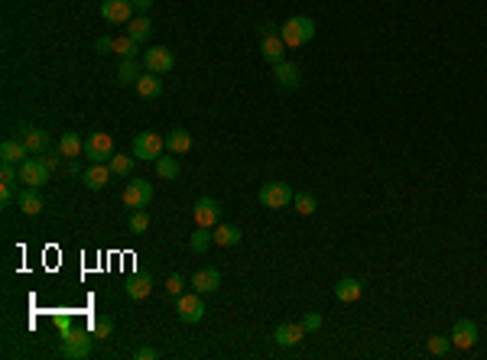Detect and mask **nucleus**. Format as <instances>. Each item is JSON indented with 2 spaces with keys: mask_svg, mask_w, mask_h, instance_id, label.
Returning <instances> with one entry per match:
<instances>
[{
  "mask_svg": "<svg viewBox=\"0 0 487 360\" xmlns=\"http://www.w3.org/2000/svg\"><path fill=\"white\" fill-rule=\"evenodd\" d=\"M111 166H107V162H91L88 169L81 172V179H85V185H88L91 191H101L104 185H107V182H111Z\"/></svg>",
  "mask_w": 487,
  "mask_h": 360,
  "instance_id": "obj_17",
  "label": "nucleus"
},
{
  "mask_svg": "<svg viewBox=\"0 0 487 360\" xmlns=\"http://www.w3.org/2000/svg\"><path fill=\"white\" fill-rule=\"evenodd\" d=\"M364 295V282L354 279V276H341L338 282H335V299L338 302H358Z\"/></svg>",
  "mask_w": 487,
  "mask_h": 360,
  "instance_id": "obj_20",
  "label": "nucleus"
},
{
  "mask_svg": "<svg viewBox=\"0 0 487 360\" xmlns=\"http://www.w3.org/2000/svg\"><path fill=\"white\" fill-rule=\"evenodd\" d=\"M81 156H88L91 162H107L114 156V140L111 134H104V130H94L91 136H85V153Z\"/></svg>",
  "mask_w": 487,
  "mask_h": 360,
  "instance_id": "obj_7",
  "label": "nucleus"
},
{
  "mask_svg": "<svg viewBox=\"0 0 487 360\" xmlns=\"http://www.w3.org/2000/svg\"><path fill=\"white\" fill-rule=\"evenodd\" d=\"M149 7H153V0H134V10L136 13H147Z\"/></svg>",
  "mask_w": 487,
  "mask_h": 360,
  "instance_id": "obj_44",
  "label": "nucleus"
},
{
  "mask_svg": "<svg viewBox=\"0 0 487 360\" xmlns=\"http://www.w3.org/2000/svg\"><path fill=\"white\" fill-rule=\"evenodd\" d=\"M49 176H52V169L45 166V159L26 156L20 162V182L23 185H30V189H43L45 182H49Z\"/></svg>",
  "mask_w": 487,
  "mask_h": 360,
  "instance_id": "obj_4",
  "label": "nucleus"
},
{
  "mask_svg": "<svg viewBox=\"0 0 487 360\" xmlns=\"http://www.w3.org/2000/svg\"><path fill=\"white\" fill-rule=\"evenodd\" d=\"M260 52H263V59H267L270 65L283 62V59H286V43H283V36H280V33L260 36Z\"/></svg>",
  "mask_w": 487,
  "mask_h": 360,
  "instance_id": "obj_18",
  "label": "nucleus"
},
{
  "mask_svg": "<svg viewBox=\"0 0 487 360\" xmlns=\"http://www.w3.org/2000/svg\"><path fill=\"white\" fill-rule=\"evenodd\" d=\"M134 153H130V156H124V153H114L111 159H107V166H111V172L114 176H130V172H134Z\"/></svg>",
  "mask_w": 487,
  "mask_h": 360,
  "instance_id": "obj_32",
  "label": "nucleus"
},
{
  "mask_svg": "<svg viewBox=\"0 0 487 360\" xmlns=\"http://www.w3.org/2000/svg\"><path fill=\"white\" fill-rule=\"evenodd\" d=\"M17 195H20V191H17V185H7V182H3V189H0V204L17 202Z\"/></svg>",
  "mask_w": 487,
  "mask_h": 360,
  "instance_id": "obj_41",
  "label": "nucleus"
},
{
  "mask_svg": "<svg viewBox=\"0 0 487 360\" xmlns=\"http://www.w3.org/2000/svg\"><path fill=\"white\" fill-rule=\"evenodd\" d=\"M426 350L435 354V357H445V354L452 350V338H445V335H432V338L426 341Z\"/></svg>",
  "mask_w": 487,
  "mask_h": 360,
  "instance_id": "obj_35",
  "label": "nucleus"
},
{
  "mask_svg": "<svg viewBox=\"0 0 487 360\" xmlns=\"http://www.w3.org/2000/svg\"><path fill=\"white\" fill-rule=\"evenodd\" d=\"M17 204H20L23 214H30V218H33V214L43 211V195H39V189H30V185H26V189L17 195Z\"/></svg>",
  "mask_w": 487,
  "mask_h": 360,
  "instance_id": "obj_24",
  "label": "nucleus"
},
{
  "mask_svg": "<svg viewBox=\"0 0 487 360\" xmlns=\"http://www.w3.org/2000/svg\"><path fill=\"white\" fill-rule=\"evenodd\" d=\"M205 295L202 293H182L176 299V315H179L182 325H198L205 318Z\"/></svg>",
  "mask_w": 487,
  "mask_h": 360,
  "instance_id": "obj_2",
  "label": "nucleus"
},
{
  "mask_svg": "<svg viewBox=\"0 0 487 360\" xmlns=\"http://www.w3.org/2000/svg\"><path fill=\"white\" fill-rule=\"evenodd\" d=\"M91 331H94V338L98 341H107L114 335V318L111 315H101L94 318V325H91Z\"/></svg>",
  "mask_w": 487,
  "mask_h": 360,
  "instance_id": "obj_36",
  "label": "nucleus"
},
{
  "mask_svg": "<svg viewBox=\"0 0 487 360\" xmlns=\"http://www.w3.org/2000/svg\"><path fill=\"white\" fill-rule=\"evenodd\" d=\"M211 234H215L218 247H238L240 240H244V231H240L238 224H218Z\"/></svg>",
  "mask_w": 487,
  "mask_h": 360,
  "instance_id": "obj_25",
  "label": "nucleus"
},
{
  "mask_svg": "<svg viewBox=\"0 0 487 360\" xmlns=\"http://www.w3.org/2000/svg\"><path fill=\"white\" fill-rule=\"evenodd\" d=\"M302 325H306V331H322V325H325V318L318 315V312H309V315L302 318Z\"/></svg>",
  "mask_w": 487,
  "mask_h": 360,
  "instance_id": "obj_39",
  "label": "nucleus"
},
{
  "mask_svg": "<svg viewBox=\"0 0 487 360\" xmlns=\"http://www.w3.org/2000/svg\"><path fill=\"white\" fill-rule=\"evenodd\" d=\"M143 68L153 72V75H169L172 68H176V56H172L166 45H149L147 52H143Z\"/></svg>",
  "mask_w": 487,
  "mask_h": 360,
  "instance_id": "obj_8",
  "label": "nucleus"
},
{
  "mask_svg": "<svg viewBox=\"0 0 487 360\" xmlns=\"http://www.w3.org/2000/svg\"><path fill=\"white\" fill-rule=\"evenodd\" d=\"M192 214H195V224L198 227H218L221 224V202H218V198H198Z\"/></svg>",
  "mask_w": 487,
  "mask_h": 360,
  "instance_id": "obj_12",
  "label": "nucleus"
},
{
  "mask_svg": "<svg viewBox=\"0 0 487 360\" xmlns=\"http://www.w3.org/2000/svg\"><path fill=\"white\" fill-rule=\"evenodd\" d=\"M127 227H130V234H147L149 231V214L143 208H134L130 218H127Z\"/></svg>",
  "mask_w": 487,
  "mask_h": 360,
  "instance_id": "obj_33",
  "label": "nucleus"
},
{
  "mask_svg": "<svg viewBox=\"0 0 487 360\" xmlns=\"http://www.w3.org/2000/svg\"><path fill=\"white\" fill-rule=\"evenodd\" d=\"M293 204H296V211L302 214V218H309V214L318 211V198L312 195V191H299V195H293Z\"/></svg>",
  "mask_w": 487,
  "mask_h": 360,
  "instance_id": "obj_31",
  "label": "nucleus"
},
{
  "mask_svg": "<svg viewBox=\"0 0 487 360\" xmlns=\"http://www.w3.org/2000/svg\"><path fill=\"white\" fill-rule=\"evenodd\" d=\"M59 153L65 159H75V156H81L85 153V140H81L75 130H68V134H62L59 136Z\"/></svg>",
  "mask_w": 487,
  "mask_h": 360,
  "instance_id": "obj_26",
  "label": "nucleus"
},
{
  "mask_svg": "<svg viewBox=\"0 0 487 360\" xmlns=\"http://www.w3.org/2000/svg\"><path fill=\"white\" fill-rule=\"evenodd\" d=\"M94 49H98V52H114V39L111 36H98V39H94Z\"/></svg>",
  "mask_w": 487,
  "mask_h": 360,
  "instance_id": "obj_43",
  "label": "nucleus"
},
{
  "mask_svg": "<svg viewBox=\"0 0 487 360\" xmlns=\"http://www.w3.org/2000/svg\"><path fill=\"white\" fill-rule=\"evenodd\" d=\"M91 344H94V338H88L85 331H65L62 335V357H68V360H85V357H91Z\"/></svg>",
  "mask_w": 487,
  "mask_h": 360,
  "instance_id": "obj_5",
  "label": "nucleus"
},
{
  "mask_svg": "<svg viewBox=\"0 0 487 360\" xmlns=\"http://www.w3.org/2000/svg\"><path fill=\"white\" fill-rule=\"evenodd\" d=\"M134 357H136V360H156V357H159V350L153 348V344H143V348H136V350H134Z\"/></svg>",
  "mask_w": 487,
  "mask_h": 360,
  "instance_id": "obj_40",
  "label": "nucleus"
},
{
  "mask_svg": "<svg viewBox=\"0 0 487 360\" xmlns=\"http://www.w3.org/2000/svg\"><path fill=\"white\" fill-rule=\"evenodd\" d=\"M43 159H45V166H49V169H59V166H62V153H49V149H45L43 153Z\"/></svg>",
  "mask_w": 487,
  "mask_h": 360,
  "instance_id": "obj_42",
  "label": "nucleus"
},
{
  "mask_svg": "<svg viewBox=\"0 0 487 360\" xmlns=\"http://www.w3.org/2000/svg\"><path fill=\"white\" fill-rule=\"evenodd\" d=\"M273 81H276V88L283 91H296L299 88V81H302V72H299V65L296 62H276L273 65Z\"/></svg>",
  "mask_w": 487,
  "mask_h": 360,
  "instance_id": "obj_14",
  "label": "nucleus"
},
{
  "mask_svg": "<svg viewBox=\"0 0 487 360\" xmlns=\"http://www.w3.org/2000/svg\"><path fill=\"white\" fill-rule=\"evenodd\" d=\"M153 286H156V279L153 276H130V279L124 282V295L127 299H134V302H140V299H147L149 293H153Z\"/></svg>",
  "mask_w": 487,
  "mask_h": 360,
  "instance_id": "obj_19",
  "label": "nucleus"
},
{
  "mask_svg": "<svg viewBox=\"0 0 487 360\" xmlns=\"http://www.w3.org/2000/svg\"><path fill=\"white\" fill-rule=\"evenodd\" d=\"M149 202H153V185H149V179H134L124 189L127 208H149Z\"/></svg>",
  "mask_w": 487,
  "mask_h": 360,
  "instance_id": "obj_13",
  "label": "nucleus"
},
{
  "mask_svg": "<svg viewBox=\"0 0 487 360\" xmlns=\"http://www.w3.org/2000/svg\"><path fill=\"white\" fill-rule=\"evenodd\" d=\"M114 52L121 59H136V52H140V43L136 39H130V36H121V39H114Z\"/></svg>",
  "mask_w": 487,
  "mask_h": 360,
  "instance_id": "obj_34",
  "label": "nucleus"
},
{
  "mask_svg": "<svg viewBox=\"0 0 487 360\" xmlns=\"http://www.w3.org/2000/svg\"><path fill=\"white\" fill-rule=\"evenodd\" d=\"M448 338H452L455 350H471L477 344V321H471V318H458Z\"/></svg>",
  "mask_w": 487,
  "mask_h": 360,
  "instance_id": "obj_10",
  "label": "nucleus"
},
{
  "mask_svg": "<svg viewBox=\"0 0 487 360\" xmlns=\"http://www.w3.org/2000/svg\"><path fill=\"white\" fill-rule=\"evenodd\" d=\"M192 289L202 295H211L221 289V270H215V266H205V270H198L192 276Z\"/></svg>",
  "mask_w": 487,
  "mask_h": 360,
  "instance_id": "obj_16",
  "label": "nucleus"
},
{
  "mask_svg": "<svg viewBox=\"0 0 487 360\" xmlns=\"http://www.w3.org/2000/svg\"><path fill=\"white\" fill-rule=\"evenodd\" d=\"M0 179L7 182V185H17V182H20V172H17V166L3 162V166H0Z\"/></svg>",
  "mask_w": 487,
  "mask_h": 360,
  "instance_id": "obj_38",
  "label": "nucleus"
},
{
  "mask_svg": "<svg viewBox=\"0 0 487 360\" xmlns=\"http://www.w3.org/2000/svg\"><path fill=\"white\" fill-rule=\"evenodd\" d=\"M136 94H140V98H147V101L159 98V94H163V78L153 75V72H143V75L136 78Z\"/></svg>",
  "mask_w": 487,
  "mask_h": 360,
  "instance_id": "obj_22",
  "label": "nucleus"
},
{
  "mask_svg": "<svg viewBox=\"0 0 487 360\" xmlns=\"http://www.w3.org/2000/svg\"><path fill=\"white\" fill-rule=\"evenodd\" d=\"M26 156H30V149H26V143H23L20 136H10V140H3V147H0V162L20 166Z\"/></svg>",
  "mask_w": 487,
  "mask_h": 360,
  "instance_id": "obj_21",
  "label": "nucleus"
},
{
  "mask_svg": "<svg viewBox=\"0 0 487 360\" xmlns=\"http://www.w3.org/2000/svg\"><path fill=\"white\" fill-rule=\"evenodd\" d=\"M149 33H153V23H149V17H143V13L127 23V36H130V39H136V43L149 39Z\"/></svg>",
  "mask_w": 487,
  "mask_h": 360,
  "instance_id": "obj_29",
  "label": "nucleus"
},
{
  "mask_svg": "<svg viewBox=\"0 0 487 360\" xmlns=\"http://www.w3.org/2000/svg\"><path fill=\"white\" fill-rule=\"evenodd\" d=\"M179 172H182V166H179V159L172 156V153H169V156H159L156 159V176H159V179L176 182V179H179Z\"/></svg>",
  "mask_w": 487,
  "mask_h": 360,
  "instance_id": "obj_28",
  "label": "nucleus"
},
{
  "mask_svg": "<svg viewBox=\"0 0 487 360\" xmlns=\"http://www.w3.org/2000/svg\"><path fill=\"white\" fill-rule=\"evenodd\" d=\"M62 169H65V176H79V162H75V159H68V162H65V166H62Z\"/></svg>",
  "mask_w": 487,
  "mask_h": 360,
  "instance_id": "obj_45",
  "label": "nucleus"
},
{
  "mask_svg": "<svg viewBox=\"0 0 487 360\" xmlns=\"http://www.w3.org/2000/svg\"><path fill=\"white\" fill-rule=\"evenodd\" d=\"M166 149V136L153 134V130H143V134L134 136V156L136 159H147V162H156Z\"/></svg>",
  "mask_w": 487,
  "mask_h": 360,
  "instance_id": "obj_3",
  "label": "nucleus"
},
{
  "mask_svg": "<svg viewBox=\"0 0 487 360\" xmlns=\"http://www.w3.org/2000/svg\"><path fill=\"white\" fill-rule=\"evenodd\" d=\"M166 149H169L172 156L189 153V149H192V134H189V130H182V127L169 130V134H166Z\"/></svg>",
  "mask_w": 487,
  "mask_h": 360,
  "instance_id": "obj_23",
  "label": "nucleus"
},
{
  "mask_svg": "<svg viewBox=\"0 0 487 360\" xmlns=\"http://www.w3.org/2000/svg\"><path fill=\"white\" fill-rule=\"evenodd\" d=\"M140 75H143V65L136 59H121V65H117V81L121 85H136Z\"/></svg>",
  "mask_w": 487,
  "mask_h": 360,
  "instance_id": "obj_27",
  "label": "nucleus"
},
{
  "mask_svg": "<svg viewBox=\"0 0 487 360\" xmlns=\"http://www.w3.org/2000/svg\"><path fill=\"white\" fill-rule=\"evenodd\" d=\"M280 36H283L286 49H302L306 43L315 39V20L312 17H289L280 23Z\"/></svg>",
  "mask_w": 487,
  "mask_h": 360,
  "instance_id": "obj_1",
  "label": "nucleus"
},
{
  "mask_svg": "<svg viewBox=\"0 0 487 360\" xmlns=\"http://www.w3.org/2000/svg\"><path fill=\"white\" fill-rule=\"evenodd\" d=\"M182 289H185V279H182L179 273H172L169 279H166V293H169L172 299H179V295H182Z\"/></svg>",
  "mask_w": 487,
  "mask_h": 360,
  "instance_id": "obj_37",
  "label": "nucleus"
},
{
  "mask_svg": "<svg viewBox=\"0 0 487 360\" xmlns=\"http://www.w3.org/2000/svg\"><path fill=\"white\" fill-rule=\"evenodd\" d=\"M257 202L263 208H270V211H280V208H286V204L293 202V189L286 182H267L260 189V195H257Z\"/></svg>",
  "mask_w": 487,
  "mask_h": 360,
  "instance_id": "obj_6",
  "label": "nucleus"
},
{
  "mask_svg": "<svg viewBox=\"0 0 487 360\" xmlns=\"http://www.w3.org/2000/svg\"><path fill=\"white\" fill-rule=\"evenodd\" d=\"M17 136L26 143L30 156H43L45 149H49V130H39V127H33V124H20L17 127Z\"/></svg>",
  "mask_w": 487,
  "mask_h": 360,
  "instance_id": "obj_9",
  "label": "nucleus"
},
{
  "mask_svg": "<svg viewBox=\"0 0 487 360\" xmlns=\"http://www.w3.org/2000/svg\"><path fill=\"white\" fill-rule=\"evenodd\" d=\"M215 244V234H211V227H195V234L189 237V250L192 253H205V250Z\"/></svg>",
  "mask_w": 487,
  "mask_h": 360,
  "instance_id": "obj_30",
  "label": "nucleus"
},
{
  "mask_svg": "<svg viewBox=\"0 0 487 360\" xmlns=\"http://www.w3.org/2000/svg\"><path fill=\"white\" fill-rule=\"evenodd\" d=\"M306 335L309 331L302 321H283V325H276V331H273V341H276L280 348H296Z\"/></svg>",
  "mask_w": 487,
  "mask_h": 360,
  "instance_id": "obj_15",
  "label": "nucleus"
},
{
  "mask_svg": "<svg viewBox=\"0 0 487 360\" xmlns=\"http://www.w3.org/2000/svg\"><path fill=\"white\" fill-rule=\"evenodd\" d=\"M134 0H104L101 3V20L117 23V26H127L134 20Z\"/></svg>",
  "mask_w": 487,
  "mask_h": 360,
  "instance_id": "obj_11",
  "label": "nucleus"
}]
</instances>
